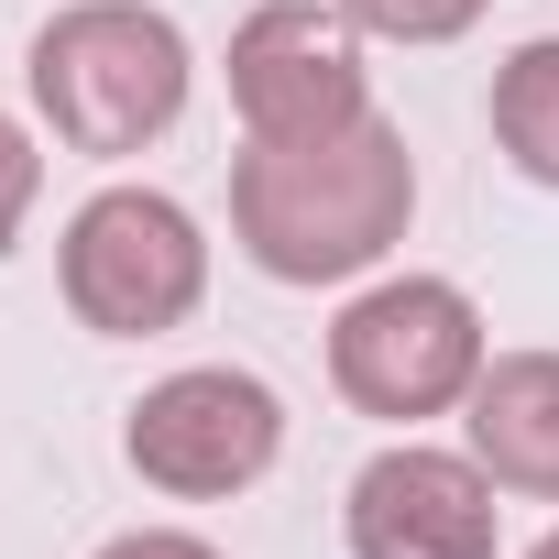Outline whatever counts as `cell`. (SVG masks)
I'll return each instance as SVG.
<instances>
[{
  "instance_id": "7c38bea8",
  "label": "cell",
  "mask_w": 559,
  "mask_h": 559,
  "mask_svg": "<svg viewBox=\"0 0 559 559\" xmlns=\"http://www.w3.org/2000/svg\"><path fill=\"white\" fill-rule=\"evenodd\" d=\"M99 559H219L209 537H187V526H132V537H110Z\"/></svg>"
},
{
  "instance_id": "5b68a950",
  "label": "cell",
  "mask_w": 559,
  "mask_h": 559,
  "mask_svg": "<svg viewBox=\"0 0 559 559\" xmlns=\"http://www.w3.org/2000/svg\"><path fill=\"white\" fill-rule=\"evenodd\" d=\"M132 472L176 504H219V493H252L286 450V406H274L263 373L241 362H187L165 384L132 395V428H121Z\"/></svg>"
},
{
  "instance_id": "4fadbf2b",
  "label": "cell",
  "mask_w": 559,
  "mask_h": 559,
  "mask_svg": "<svg viewBox=\"0 0 559 559\" xmlns=\"http://www.w3.org/2000/svg\"><path fill=\"white\" fill-rule=\"evenodd\" d=\"M526 559H559V526H548V537H537V548H526Z\"/></svg>"
},
{
  "instance_id": "30bf717a",
  "label": "cell",
  "mask_w": 559,
  "mask_h": 559,
  "mask_svg": "<svg viewBox=\"0 0 559 559\" xmlns=\"http://www.w3.org/2000/svg\"><path fill=\"white\" fill-rule=\"evenodd\" d=\"M493 0H341L352 34H384V45H461Z\"/></svg>"
},
{
  "instance_id": "52a82bcc",
  "label": "cell",
  "mask_w": 559,
  "mask_h": 559,
  "mask_svg": "<svg viewBox=\"0 0 559 559\" xmlns=\"http://www.w3.org/2000/svg\"><path fill=\"white\" fill-rule=\"evenodd\" d=\"M504 483L472 461V450H373L352 472V504H341V537L352 559H493V504Z\"/></svg>"
},
{
  "instance_id": "277c9868",
  "label": "cell",
  "mask_w": 559,
  "mask_h": 559,
  "mask_svg": "<svg viewBox=\"0 0 559 559\" xmlns=\"http://www.w3.org/2000/svg\"><path fill=\"white\" fill-rule=\"evenodd\" d=\"M56 274H67L78 330H99V341H165L209 297V241H198V219L165 187H99L67 219Z\"/></svg>"
},
{
  "instance_id": "7a4b0ae2",
  "label": "cell",
  "mask_w": 559,
  "mask_h": 559,
  "mask_svg": "<svg viewBox=\"0 0 559 559\" xmlns=\"http://www.w3.org/2000/svg\"><path fill=\"white\" fill-rule=\"evenodd\" d=\"M187 34L154 12V0H67V12L34 34V110L67 154H143L176 132L187 110Z\"/></svg>"
},
{
  "instance_id": "6da1fadb",
  "label": "cell",
  "mask_w": 559,
  "mask_h": 559,
  "mask_svg": "<svg viewBox=\"0 0 559 559\" xmlns=\"http://www.w3.org/2000/svg\"><path fill=\"white\" fill-rule=\"evenodd\" d=\"M417 219V154L384 110L308 132V143H241L230 165V241L274 286H352Z\"/></svg>"
},
{
  "instance_id": "9c48e42d",
  "label": "cell",
  "mask_w": 559,
  "mask_h": 559,
  "mask_svg": "<svg viewBox=\"0 0 559 559\" xmlns=\"http://www.w3.org/2000/svg\"><path fill=\"white\" fill-rule=\"evenodd\" d=\"M493 143L526 187H559V34H537L493 67Z\"/></svg>"
},
{
  "instance_id": "3957f363",
  "label": "cell",
  "mask_w": 559,
  "mask_h": 559,
  "mask_svg": "<svg viewBox=\"0 0 559 559\" xmlns=\"http://www.w3.org/2000/svg\"><path fill=\"white\" fill-rule=\"evenodd\" d=\"M483 308L450 286V274H384L362 286L341 319H330V384L384 417V428H417V417H450L483 373Z\"/></svg>"
},
{
  "instance_id": "8fae6325",
  "label": "cell",
  "mask_w": 559,
  "mask_h": 559,
  "mask_svg": "<svg viewBox=\"0 0 559 559\" xmlns=\"http://www.w3.org/2000/svg\"><path fill=\"white\" fill-rule=\"evenodd\" d=\"M34 198H45V154H34V132L0 110V252L23 241V219H34Z\"/></svg>"
},
{
  "instance_id": "8992f818",
  "label": "cell",
  "mask_w": 559,
  "mask_h": 559,
  "mask_svg": "<svg viewBox=\"0 0 559 559\" xmlns=\"http://www.w3.org/2000/svg\"><path fill=\"white\" fill-rule=\"evenodd\" d=\"M230 110L252 143H308V132H341L373 110L362 88V45L341 12H319V0H263V12H241L230 34Z\"/></svg>"
},
{
  "instance_id": "ba28073f",
  "label": "cell",
  "mask_w": 559,
  "mask_h": 559,
  "mask_svg": "<svg viewBox=\"0 0 559 559\" xmlns=\"http://www.w3.org/2000/svg\"><path fill=\"white\" fill-rule=\"evenodd\" d=\"M461 428L504 493L559 504V352H493L461 395Z\"/></svg>"
}]
</instances>
